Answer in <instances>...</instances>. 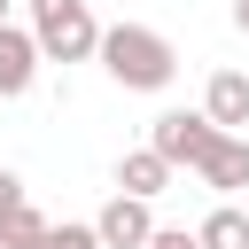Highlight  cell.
I'll use <instances>...</instances> for the list:
<instances>
[{
  "label": "cell",
  "mask_w": 249,
  "mask_h": 249,
  "mask_svg": "<svg viewBox=\"0 0 249 249\" xmlns=\"http://www.w3.org/2000/svg\"><path fill=\"white\" fill-rule=\"evenodd\" d=\"M101 70H109V86H124V93H163V86L179 78V47H171L156 23H109V31H101Z\"/></svg>",
  "instance_id": "obj_1"
},
{
  "label": "cell",
  "mask_w": 249,
  "mask_h": 249,
  "mask_svg": "<svg viewBox=\"0 0 249 249\" xmlns=\"http://www.w3.org/2000/svg\"><path fill=\"white\" fill-rule=\"evenodd\" d=\"M31 39L47 62H93L101 54V23L86 0H31Z\"/></svg>",
  "instance_id": "obj_2"
},
{
  "label": "cell",
  "mask_w": 249,
  "mask_h": 249,
  "mask_svg": "<svg viewBox=\"0 0 249 249\" xmlns=\"http://www.w3.org/2000/svg\"><path fill=\"white\" fill-rule=\"evenodd\" d=\"M148 148H156V156H171V163H187V171H195V163H202V156H210V148H218V124H210V117H202V109H163V117H156V124H148Z\"/></svg>",
  "instance_id": "obj_3"
},
{
  "label": "cell",
  "mask_w": 249,
  "mask_h": 249,
  "mask_svg": "<svg viewBox=\"0 0 249 249\" xmlns=\"http://www.w3.org/2000/svg\"><path fill=\"white\" fill-rule=\"evenodd\" d=\"M93 233H101V249H148V241H156V210H148L140 195H124V187H117V195L101 202Z\"/></svg>",
  "instance_id": "obj_4"
},
{
  "label": "cell",
  "mask_w": 249,
  "mask_h": 249,
  "mask_svg": "<svg viewBox=\"0 0 249 249\" xmlns=\"http://www.w3.org/2000/svg\"><path fill=\"white\" fill-rule=\"evenodd\" d=\"M39 39H31V23H0V101H23L31 86H39Z\"/></svg>",
  "instance_id": "obj_5"
},
{
  "label": "cell",
  "mask_w": 249,
  "mask_h": 249,
  "mask_svg": "<svg viewBox=\"0 0 249 249\" xmlns=\"http://www.w3.org/2000/svg\"><path fill=\"white\" fill-rule=\"evenodd\" d=\"M202 117H210L218 132H249V70H210Z\"/></svg>",
  "instance_id": "obj_6"
},
{
  "label": "cell",
  "mask_w": 249,
  "mask_h": 249,
  "mask_svg": "<svg viewBox=\"0 0 249 249\" xmlns=\"http://www.w3.org/2000/svg\"><path fill=\"white\" fill-rule=\"evenodd\" d=\"M195 179H202V187H218V195L249 187V132H218V148L195 163Z\"/></svg>",
  "instance_id": "obj_7"
},
{
  "label": "cell",
  "mask_w": 249,
  "mask_h": 249,
  "mask_svg": "<svg viewBox=\"0 0 249 249\" xmlns=\"http://www.w3.org/2000/svg\"><path fill=\"white\" fill-rule=\"evenodd\" d=\"M171 171H179V163H171V156H156V148H124V156H117V187H124V195H140V202H156V195L171 187Z\"/></svg>",
  "instance_id": "obj_8"
},
{
  "label": "cell",
  "mask_w": 249,
  "mask_h": 249,
  "mask_svg": "<svg viewBox=\"0 0 249 249\" xmlns=\"http://www.w3.org/2000/svg\"><path fill=\"white\" fill-rule=\"evenodd\" d=\"M195 241L202 249H249V210H233V202H218L202 226H195Z\"/></svg>",
  "instance_id": "obj_9"
},
{
  "label": "cell",
  "mask_w": 249,
  "mask_h": 249,
  "mask_svg": "<svg viewBox=\"0 0 249 249\" xmlns=\"http://www.w3.org/2000/svg\"><path fill=\"white\" fill-rule=\"evenodd\" d=\"M39 249H101V233H93V218H62L39 233Z\"/></svg>",
  "instance_id": "obj_10"
},
{
  "label": "cell",
  "mask_w": 249,
  "mask_h": 249,
  "mask_svg": "<svg viewBox=\"0 0 249 249\" xmlns=\"http://www.w3.org/2000/svg\"><path fill=\"white\" fill-rule=\"evenodd\" d=\"M39 233H47V218H39L31 202H23V210H16L8 226H0V241H8V249H39Z\"/></svg>",
  "instance_id": "obj_11"
},
{
  "label": "cell",
  "mask_w": 249,
  "mask_h": 249,
  "mask_svg": "<svg viewBox=\"0 0 249 249\" xmlns=\"http://www.w3.org/2000/svg\"><path fill=\"white\" fill-rule=\"evenodd\" d=\"M23 202H31V195H23V179H16V171H8V163H0V226H8V218H16V210H23Z\"/></svg>",
  "instance_id": "obj_12"
},
{
  "label": "cell",
  "mask_w": 249,
  "mask_h": 249,
  "mask_svg": "<svg viewBox=\"0 0 249 249\" xmlns=\"http://www.w3.org/2000/svg\"><path fill=\"white\" fill-rule=\"evenodd\" d=\"M148 249H202V241H195L187 226H156V241H148Z\"/></svg>",
  "instance_id": "obj_13"
},
{
  "label": "cell",
  "mask_w": 249,
  "mask_h": 249,
  "mask_svg": "<svg viewBox=\"0 0 249 249\" xmlns=\"http://www.w3.org/2000/svg\"><path fill=\"white\" fill-rule=\"evenodd\" d=\"M233 31H241V39H249V0H233Z\"/></svg>",
  "instance_id": "obj_14"
},
{
  "label": "cell",
  "mask_w": 249,
  "mask_h": 249,
  "mask_svg": "<svg viewBox=\"0 0 249 249\" xmlns=\"http://www.w3.org/2000/svg\"><path fill=\"white\" fill-rule=\"evenodd\" d=\"M0 23H8V0H0Z\"/></svg>",
  "instance_id": "obj_15"
}]
</instances>
